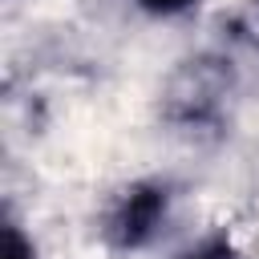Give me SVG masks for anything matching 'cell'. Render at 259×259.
<instances>
[{
    "instance_id": "obj_1",
    "label": "cell",
    "mask_w": 259,
    "mask_h": 259,
    "mask_svg": "<svg viewBox=\"0 0 259 259\" xmlns=\"http://www.w3.org/2000/svg\"><path fill=\"white\" fill-rule=\"evenodd\" d=\"M162 210H166V194H162V190H154V186H134V190H125L121 202L113 206L105 231H109V239H113L117 247H142V243L154 235Z\"/></svg>"
},
{
    "instance_id": "obj_2",
    "label": "cell",
    "mask_w": 259,
    "mask_h": 259,
    "mask_svg": "<svg viewBox=\"0 0 259 259\" xmlns=\"http://www.w3.org/2000/svg\"><path fill=\"white\" fill-rule=\"evenodd\" d=\"M182 259H239V255H235V247H231L227 239H206V243H198L194 251H186Z\"/></svg>"
},
{
    "instance_id": "obj_3",
    "label": "cell",
    "mask_w": 259,
    "mask_h": 259,
    "mask_svg": "<svg viewBox=\"0 0 259 259\" xmlns=\"http://www.w3.org/2000/svg\"><path fill=\"white\" fill-rule=\"evenodd\" d=\"M4 259H32V251H28V243L20 239V231H16V227H8V231H4Z\"/></svg>"
},
{
    "instance_id": "obj_4",
    "label": "cell",
    "mask_w": 259,
    "mask_h": 259,
    "mask_svg": "<svg viewBox=\"0 0 259 259\" xmlns=\"http://www.w3.org/2000/svg\"><path fill=\"white\" fill-rule=\"evenodd\" d=\"M142 8H150V12H162V16H170V12H182V8H190L194 0H138Z\"/></svg>"
}]
</instances>
